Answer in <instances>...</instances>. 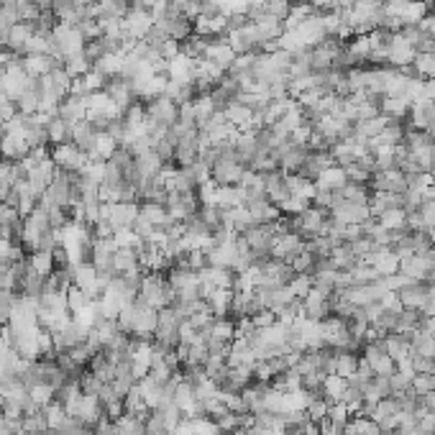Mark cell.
Listing matches in <instances>:
<instances>
[{
	"label": "cell",
	"mask_w": 435,
	"mask_h": 435,
	"mask_svg": "<svg viewBox=\"0 0 435 435\" xmlns=\"http://www.w3.org/2000/svg\"><path fill=\"white\" fill-rule=\"evenodd\" d=\"M246 172L248 169L238 164L236 157H218L210 164V180L215 184H221V187H238Z\"/></svg>",
	"instance_id": "cell-3"
},
{
	"label": "cell",
	"mask_w": 435,
	"mask_h": 435,
	"mask_svg": "<svg viewBox=\"0 0 435 435\" xmlns=\"http://www.w3.org/2000/svg\"><path fill=\"white\" fill-rule=\"evenodd\" d=\"M97 136H100L97 126L93 123V120H87V118L85 120H77V123H72V126H70L72 143H74L79 151H85V154H90V151L95 149Z\"/></svg>",
	"instance_id": "cell-11"
},
{
	"label": "cell",
	"mask_w": 435,
	"mask_h": 435,
	"mask_svg": "<svg viewBox=\"0 0 435 435\" xmlns=\"http://www.w3.org/2000/svg\"><path fill=\"white\" fill-rule=\"evenodd\" d=\"M226 118L230 120V126L236 128V131H248V128H251L253 111L236 100V103H230L228 108H226Z\"/></svg>",
	"instance_id": "cell-27"
},
{
	"label": "cell",
	"mask_w": 435,
	"mask_h": 435,
	"mask_svg": "<svg viewBox=\"0 0 435 435\" xmlns=\"http://www.w3.org/2000/svg\"><path fill=\"white\" fill-rule=\"evenodd\" d=\"M328 420L338 422V425H348V420H351V410H348L343 402H331V407H328Z\"/></svg>",
	"instance_id": "cell-42"
},
{
	"label": "cell",
	"mask_w": 435,
	"mask_h": 435,
	"mask_svg": "<svg viewBox=\"0 0 435 435\" xmlns=\"http://www.w3.org/2000/svg\"><path fill=\"white\" fill-rule=\"evenodd\" d=\"M52 161L62 172H82L87 166V161H90V157H87L85 151H79L74 143H59L54 149V154H52Z\"/></svg>",
	"instance_id": "cell-7"
},
{
	"label": "cell",
	"mask_w": 435,
	"mask_h": 435,
	"mask_svg": "<svg viewBox=\"0 0 435 435\" xmlns=\"http://www.w3.org/2000/svg\"><path fill=\"white\" fill-rule=\"evenodd\" d=\"M377 223H379L381 228H387V230H402L407 228V213H404L402 207H392V210H384V213L377 218Z\"/></svg>",
	"instance_id": "cell-31"
},
{
	"label": "cell",
	"mask_w": 435,
	"mask_h": 435,
	"mask_svg": "<svg viewBox=\"0 0 435 435\" xmlns=\"http://www.w3.org/2000/svg\"><path fill=\"white\" fill-rule=\"evenodd\" d=\"M328 407H331V402L325 400V397H313L308 404V418L313 420V422H320L323 418H328Z\"/></svg>",
	"instance_id": "cell-38"
},
{
	"label": "cell",
	"mask_w": 435,
	"mask_h": 435,
	"mask_svg": "<svg viewBox=\"0 0 435 435\" xmlns=\"http://www.w3.org/2000/svg\"><path fill=\"white\" fill-rule=\"evenodd\" d=\"M290 8H292V0H264L259 6V10L264 16L277 18L282 24H285V18L290 16Z\"/></svg>",
	"instance_id": "cell-35"
},
{
	"label": "cell",
	"mask_w": 435,
	"mask_h": 435,
	"mask_svg": "<svg viewBox=\"0 0 435 435\" xmlns=\"http://www.w3.org/2000/svg\"><path fill=\"white\" fill-rule=\"evenodd\" d=\"M348 182V177H346V169L343 166H328V169H323V172L317 174V180H315V190H323V192H335L340 190L343 184Z\"/></svg>",
	"instance_id": "cell-22"
},
{
	"label": "cell",
	"mask_w": 435,
	"mask_h": 435,
	"mask_svg": "<svg viewBox=\"0 0 435 435\" xmlns=\"http://www.w3.org/2000/svg\"><path fill=\"white\" fill-rule=\"evenodd\" d=\"M236 56L238 54L228 47V41H226V39H215V41H210V47H207L205 56H203V62L213 64L215 70L226 74V72H228L230 67H233Z\"/></svg>",
	"instance_id": "cell-9"
},
{
	"label": "cell",
	"mask_w": 435,
	"mask_h": 435,
	"mask_svg": "<svg viewBox=\"0 0 435 435\" xmlns=\"http://www.w3.org/2000/svg\"><path fill=\"white\" fill-rule=\"evenodd\" d=\"M410 361H412V369H415V374H435V358L412 354Z\"/></svg>",
	"instance_id": "cell-43"
},
{
	"label": "cell",
	"mask_w": 435,
	"mask_h": 435,
	"mask_svg": "<svg viewBox=\"0 0 435 435\" xmlns=\"http://www.w3.org/2000/svg\"><path fill=\"white\" fill-rule=\"evenodd\" d=\"M427 136H430V139H433V141H435V120H433V126L427 128Z\"/></svg>",
	"instance_id": "cell-47"
},
{
	"label": "cell",
	"mask_w": 435,
	"mask_h": 435,
	"mask_svg": "<svg viewBox=\"0 0 435 435\" xmlns=\"http://www.w3.org/2000/svg\"><path fill=\"white\" fill-rule=\"evenodd\" d=\"M166 74H169L172 82L192 85V82H195V74H198V62L184 54L174 56L172 62H166Z\"/></svg>",
	"instance_id": "cell-16"
},
{
	"label": "cell",
	"mask_w": 435,
	"mask_h": 435,
	"mask_svg": "<svg viewBox=\"0 0 435 435\" xmlns=\"http://www.w3.org/2000/svg\"><path fill=\"white\" fill-rule=\"evenodd\" d=\"M381 348L387 351L389 356L395 358V361H402V358L412 356V343L407 335H402V333H387L384 338L379 340Z\"/></svg>",
	"instance_id": "cell-21"
},
{
	"label": "cell",
	"mask_w": 435,
	"mask_h": 435,
	"mask_svg": "<svg viewBox=\"0 0 435 435\" xmlns=\"http://www.w3.org/2000/svg\"><path fill=\"white\" fill-rule=\"evenodd\" d=\"M331 261L338 271H351L358 264V256L354 253L351 244H340L331 251Z\"/></svg>",
	"instance_id": "cell-28"
},
{
	"label": "cell",
	"mask_w": 435,
	"mask_h": 435,
	"mask_svg": "<svg viewBox=\"0 0 435 435\" xmlns=\"http://www.w3.org/2000/svg\"><path fill=\"white\" fill-rule=\"evenodd\" d=\"M422 97L433 100L435 103V79H425V87H422Z\"/></svg>",
	"instance_id": "cell-45"
},
{
	"label": "cell",
	"mask_w": 435,
	"mask_h": 435,
	"mask_svg": "<svg viewBox=\"0 0 435 435\" xmlns=\"http://www.w3.org/2000/svg\"><path fill=\"white\" fill-rule=\"evenodd\" d=\"M290 264H292L294 274H310V277H313V274H315L317 256H313V253H310L308 248H302V251L297 253V256H294V259L290 261Z\"/></svg>",
	"instance_id": "cell-36"
},
{
	"label": "cell",
	"mask_w": 435,
	"mask_h": 435,
	"mask_svg": "<svg viewBox=\"0 0 435 435\" xmlns=\"http://www.w3.org/2000/svg\"><path fill=\"white\" fill-rule=\"evenodd\" d=\"M105 215H108L113 230L118 233V230H126L134 226V221L139 218V207L134 203H108L105 205Z\"/></svg>",
	"instance_id": "cell-10"
},
{
	"label": "cell",
	"mask_w": 435,
	"mask_h": 435,
	"mask_svg": "<svg viewBox=\"0 0 435 435\" xmlns=\"http://www.w3.org/2000/svg\"><path fill=\"white\" fill-rule=\"evenodd\" d=\"M361 358H364L366 366H369L377 377H392V374L397 372V361L389 356L384 348H381L379 340H374V343H364Z\"/></svg>",
	"instance_id": "cell-6"
},
{
	"label": "cell",
	"mask_w": 435,
	"mask_h": 435,
	"mask_svg": "<svg viewBox=\"0 0 435 435\" xmlns=\"http://www.w3.org/2000/svg\"><path fill=\"white\" fill-rule=\"evenodd\" d=\"M164 207H166V215H169L174 223H184L190 215L198 213V207H200L198 192H166Z\"/></svg>",
	"instance_id": "cell-4"
},
{
	"label": "cell",
	"mask_w": 435,
	"mask_h": 435,
	"mask_svg": "<svg viewBox=\"0 0 435 435\" xmlns=\"http://www.w3.org/2000/svg\"><path fill=\"white\" fill-rule=\"evenodd\" d=\"M422 198H425V200H435V182L430 184V187H427L425 192H422Z\"/></svg>",
	"instance_id": "cell-46"
},
{
	"label": "cell",
	"mask_w": 435,
	"mask_h": 435,
	"mask_svg": "<svg viewBox=\"0 0 435 435\" xmlns=\"http://www.w3.org/2000/svg\"><path fill=\"white\" fill-rule=\"evenodd\" d=\"M374 190L379 192H395V195H402L407 192V174L400 172V169H389V172H377L369 182Z\"/></svg>",
	"instance_id": "cell-15"
},
{
	"label": "cell",
	"mask_w": 435,
	"mask_h": 435,
	"mask_svg": "<svg viewBox=\"0 0 435 435\" xmlns=\"http://www.w3.org/2000/svg\"><path fill=\"white\" fill-rule=\"evenodd\" d=\"M143 108H146V120H151V123H154L157 128H161V131L174 128L177 126V120H180V105L164 95L149 100Z\"/></svg>",
	"instance_id": "cell-2"
},
{
	"label": "cell",
	"mask_w": 435,
	"mask_h": 435,
	"mask_svg": "<svg viewBox=\"0 0 435 435\" xmlns=\"http://www.w3.org/2000/svg\"><path fill=\"white\" fill-rule=\"evenodd\" d=\"M308 205H313V203H308V200L302 198H294V195H290V198H285L282 203H279V210H282V215H300L302 210Z\"/></svg>",
	"instance_id": "cell-40"
},
{
	"label": "cell",
	"mask_w": 435,
	"mask_h": 435,
	"mask_svg": "<svg viewBox=\"0 0 435 435\" xmlns=\"http://www.w3.org/2000/svg\"><path fill=\"white\" fill-rule=\"evenodd\" d=\"M310 154V146H300V143H290L282 154H279V169L285 174H297L300 166L305 164V159Z\"/></svg>",
	"instance_id": "cell-18"
},
{
	"label": "cell",
	"mask_w": 435,
	"mask_h": 435,
	"mask_svg": "<svg viewBox=\"0 0 435 435\" xmlns=\"http://www.w3.org/2000/svg\"><path fill=\"white\" fill-rule=\"evenodd\" d=\"M427 236H430V241H433V246H435V226L430 230H427Z\"/></svg>",
	"instance_id": "cell-48"
},
{
	"label": "cell",
	"mask_w": 435,
	"mask_h": 435,
	"mask_svg": "<svg viewBox=\"0 0 435 435\" xmlns=\"http://www.w3.org/2000/svg\"><path fill=\"white\" fill-rule=\"evenodd\" d=\"M264 190H267V198L279 205L285 198H290V190H287V180H285V172L277 169V172H267L264 174Z\"/></svg>",
	"instance_id": "cell-23"
},
{
	"label": "cell",
	"mask_w": 435,
	"mask_h": 435,
	"mask_svg": "<svg viewBox=\"0 0 435 435\" xmlns=\"http://www.w3.org/2000/svg\"><path fill=\"white\" fill-rule=\"evenodd\" d=\"M226 41H228V47L236 52L238 56L241 54H261L264 49H261L259 44V36H256V29H253V24L248 21V24L238 26V29H228V33H226Z\"/></svg>",
	"instance_id": "cell-5"
},
{
	"label": "cell",
	"mask_w": 435,
	"mask_h": 435,
	"mask_svg": "<svg viewBox=\"0 0 435 435\" xmlns=\"http://www.w3.org/2000/svg\"><path fill=\"white\" fill-rule=\"evenodd\" d=\"M389 118H384V116H374V118H366V120H358V123H354V136H356L358 141L369 143L372 139H377V136L387 128Z\"/></svg>",
	"instance_id": "cell-24"
},
{
	"label": "cell",
	"mask_w": 435,
	"mask_h": 435,
	"mask_svg": "<svg viewBox=\"0 0 435 435\" xmlns=\"http://www.w3.org/2000/svg\"><path fill=\"white\" fill-rule=\"evenodd\" d=\"M29 267H31L33 271H39L41 277H49V274L56 269L54 253L52 251H33L31 259H29Z\"/></svg>",
	"instance_id": "cell-34"
},
{
	"label": "cell",
	"mask_w": 435,
	"mask_h": 435,
	"mask_svg": "<svg viewBox=\"0 0 435 435\" xmlns=\"http://www.w3.org/2000/svg\"><path fill=\"white\" fill-rule=\"evenodd\" d=\"M346 177H348V182H358V184H369L372 182V177H374V172L372 169H366L364 164H351V166H346Z\"/></svg>",
	"instance_id": "cell-39"
},
{
	"label": "cell",
	"mask_w": 435,
	"mask_h": 435,
	"mask_svg": "<svg viewBox=\"0 0 435 435\" xmlns=\"http://www.w3.org/2000/svg\"><path fill=\"white\" fill-rule=\"evenodd\" d=\"M361 366V356L358 354H348V351H335V374L343 379H351Z\"/></svg>",
	"instance_id": "cell-29"
},
{
	"label": "cell",
	"mask_w": 435,
	"mask_h": 435,
	"mask_svg": "<svg viewBox=\"0 0 435 435\" xmlns=\"http://www.w3.org/2000/svg\"><path fill=\"white\" fill-rule=\"evenodd\" d=\"M302 305H305V317H310V320H325V317H331V297L323 292H317V290H313V292L302 300Z\"/></svg>",
	"instance_id": "cell-20"
},
{
	"label": "cell",
	"mask_w": 435,
	"mask_h": 435,
	"mask_svg": "<svg viewBox=\"0 0 435 435\" xmlns=\"http://www.w3.org/2000/svg\"><path fill=\"white\" fill-rule=\"evenodd\" d=\"M412 389L418 395H430L435 392V374H415L412 377Z\"/></svg>",
	"instance_id": "cell-41"
},
{
	"label": "cell",
	"mask_w": 435,
	"mask_h": 435,
	"mask_svg": "<svg viewBox=\"0 0 435 435\" xmlns=\"http://www.w3.org/2000/svg\"><path fill=\"white\" fill-rule=\"evenodd\" d=\"M415 54H418L415 47L404 39L402 33H395V36H392V41H389V47H387V62L392 64L395 70H407V67H412Z\"/></svg>",
	"instance_id": "cell-8"
},
{
	"label": "cell",
	"mask_w": 435,
	"mask_h": 435,
	"mask_svg": "<svg viewBox=\"0 0 435 435\" xmlns=\"http://www.w3.org/2000/svg\"><path fill=\"white\" fill-rule=\"evenodd\" d=\"M346 389H348V381L343 379V377H338V374H328V377H325L323 397L328 402H340L343 395H346Z\"/></svg>",
	"instance_id": "cell-30"
},
{
	"label": "cell",
	"mask_w": 435,
	"mask_h": 435,
	"mask_svg": "<svg viewBox=\"0 0 435 435\" xmlns=\"http://www.w3.org/2000/svg\"><path fill=\"white\" fill-rule=\"evenodd\" d=\"M139 297H141L146 305H151L154 310H164V308L172 305L174 290L169 287V282L161 277V271H149V274L141 279Z\"/></svg>",
	"instance_id": "cell-1"
},
{
	"label": "cell",
	"mask_w": 435,
	"mask_h": 435,
	"mask_svg": "<svg viewBox=\"0 0 435 435\" xmlns=\"http://www.w3.org/2000/svg\"><path fill=\"white\" fill-rule=\"evenodd\" d=\"M433 8H435V0H433Z\"/></svg>",
	"instance_id": "cell-49"
},
{
	"label": "cell",
	"mask_w": 435,
	"mask_h": 435,
	"mask_svg": "<svg viewBox=\"0 0 435 435\" xmlns=\"http://www.w3.org/2000/svg\"><path fill=\"white\" fill-rule=\"evenodd\" d=\"M246 210H248V215H251V221L261 223V226H269V223H277L285 218L282 210H279L269 198L248 200V203H246Z\"/></svg>",
	"instance_id": "cell-13"
},
{
	"label": "cell",
	"mask_w": 435,
	"mask_h": 435,
	"mask_svg": "<svg viewBox=\"0 0 435 435\" xmlns=\"http://www.w3.org/2000/svg\"><path fill=\"white\" fill-rule=\"evenodd\" d=\"M410 100L407 97H381L379 113L389 120H404L410 113Z\"/></svg>",
	"instance_id": "cell-25"
},
{
	"label": "cell",
	"mask_w": 435,
	"mask_h": 435,
	"mask_svg": "<svg viewBox=\"0 0 435 435\" xmlns=\"http://www.w3.org/2000/svg\"><path fill=\"white\" fill-rule=\"evenodd\" d=\"M402 412V402H400V397H395V395H389V397H384L381 402H377V410H374V415H372V420H387V418H397Z\"/></svg>",
	"instance_id": "cell-33"
},
{
	"label": "cell",
	"mask_w": 435,
	"mask_h": 435,
	"mask_svg": "<svg viewBox=\"0 0 435 435\" xmlns=\"http://www.w3.org/2000/svg\"><path fill=\"white\" fill-rule=\"evenodd\" d=\"M407 118H410L412 128H418V131H427L435 120V103L433 100H427V97H418V100L410 105Z\"/></svg>",
	"instance_id": "cell-17"
},
{
	"label": "cell",
	"mask_w": 435,
	"mask_h": 435,
	"mask_svg": "<svg viewBox=\"0 0 435 435\" xmlns=\"http://www.w3.org/2000/svg\"><path fill=\"white\" fill-rule=\"evenodd\" d=\"M331 215L335 218V221L346 223V226H364L366 221H372L374 218L366 203H340Z\"/></svg>",
	"instance_id": "cell-12"
},
{
	"label": "cell",
	"mask_w": 435,
	"mask_h": 435,
	"mask_svg": "<svg viewBox=\"0 0 435 435\" xmlns=\"http://www.w3.org/2000/svg\"><path fill=\"white\" fill-rule=\"evenodd\" d=\"M287 287H290V292H292L294 300H305V297L313 292V277H310V274H294V279Z\"/></svg>",
	"instance_id": "cell-37"
},
{
	"label": "cell",
	"mask_w": 435,
	"mask_h": 435,
	"mask_svg": "<svg viewBox=\"0 0 435 435\" xmlns=\"http://www.w3.org/2000/svg\"><path fill=\"white\" fill-rule=\"evenodd\" d=\"M205 338H218V340H228L233 343L236 340V320H230V317H213V323L207 325Z\"/></svg>",
	"instance_id": "cell-26"
},
{
	"label": "cell",
	"mask_w": 435,
	"mask_h": 435,
	"mask_svg": "<svg viewBox=\"0 0 435 435\" xmlns=\"http://www.w3.org/2000/svg\"><path fill=\"white\" fill-rule=\"evenodd\" d=\"M328 166H333V157L331 151H310L308 159H305V164L300 166V177H305V180H310V182H315L317 174L323 172V169H328Z\"/></svg>",
	"instance_id": "cell-19"
},
{
	"label": "cell",
	"mask_w": 435,
	"mask_h": 435,
	"mask_svg": "<svg viewBox=\"0 0 435 435\" xmlns=\"http://www.w3.org/2000/svg\"><path fill=\"white\" fill-rule=\"evenodd\" d=\"M302 248H305V238L300 233H285V236H279L274 241V246H271V259L290 264Z\"/></svg>",
	"instance_id": "cell-14"
},
{
	"label": "cell",
	"mask_w": 435,
	"mask_h": 435,
	"mask_svg": "<svg viewBox=\"0 0 435 435\" xmlns=\"http://www.w3.org/2000/svg\"><path fill=\"white\" fill-rule=\"evenodd\" d=\"M412 72H415V77H420V79H435V54L418 52L415 59H412Z\"/></svg>",
	"instance_id": "cell-32"
},
{
	"label": "cell",
	"mask_w": 435,
	"mask_h": 435,
	"mask_svg": "<svg viewBox=\"0 0 435 435\" xmlns=\"http://www.w3.org/2000/svg\"><path fill=\"white\" fill-rule=\"evenodd\" d=\"M248 320H251V323H253V328H256V331H261V328H269V325L277 323V315H274L271 310L264 308V310H259L256 315L248 317Z\"/></svg>",
	"instance_id": "cell-44"
}]
</instances>
